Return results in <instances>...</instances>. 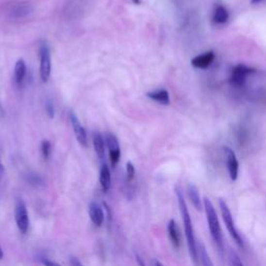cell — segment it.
<instances>
[{
  "mask_svg": "<svg viewBox=\"0 0 266 266\" xmlns=\"http://www.w3.org/2000/svg\"><path fill=\"white\" fill-rule=\"evenodd\" d=\"M197 250H198L199 261H201L202 266H213L211 258L209 254L207 253V249L202 241L197 242Z\"/></svg>",
  "mask_w": 266,
  "mask_h": 266,
  "instance_id": "obj_18",
  "label": "cell"
},
{
  "mask_svg": "<svg viewBox=\"0 0 266 266\" xmlns=\"http://www.w3.org/2000/svg\"><path fill=\"white\" fill-rule=\"evenodd\" d=\"M255 72H256V69L249 68V66H247L245 65L235 66L231 72L230 83L233 86L241 87L245 85L246 81H247V77Z\"/></svg>",
  "mask_w": 266,
  "mask_h": 266,
  "instance_id": "obj_4",
  "label": "cell"
},
{
  "mask_svg": "<svg viewBox=\"0 0 266 266\" xmlns=\"http://www.w3.org/2000/svg\"><path fill=\"white\" fill-rule=\"evenodd\" d=\"M230 19V15H229L228 11L225 6L217 5L214 10L212 21L216 24H225Z\"/></svg>",
  "mask_w": 266,
  "mask_h": 266,
  "instance_id": "obj_17",
  "label": "cell"
},
{
  "mask_svg": "<svg viewBox=\"0 0 266 266\" xmlns=\"http://www.w3.org/2000/svg\"><path fill=\"white\" fill-rule=\"evenodd\" d=\"M105 140H106V145H107L108 151H109L110 162H112L113 166H116L121 157V150H120L119 142H117V138L114 134H112V133H107Z\"/></svg>",
  "mask_w": 266,
  "mask_h": 266,
  "instance_id": "obj_8",
  "label": "cell"
},
{
  "mask_svg": "<svg viewBox=\"0 0 266 266\" xmlns=\"http://www.w3.org/2000/svg\"><path fill=\"white\" fill-rule=\"evenodd\" d=\"M3 173H4V167H3L2 161H1V155H0V182H1V179L3 177Z\"/></svg>",
  "mask_w": 266,
  "mask_h": 266,
  "instance_id": "obj_29",
  "label": "cell"
},
{
  "mask_svg": "<svg viewBox=\"0 0 266 266\" xmlns=\"http://www.w3.org/2000/svg\"><path fill=\"white\" fill-rule=\"evenodd\" d=\"M45 109H46V114L48 115L49 119H53L55 116V107L53 102L51 99H47L45 102Z\"/></svg>",
  "mask_w": 266,
  "mask_h": 266,
  "instance_id": "obj_24",
  "label": "cell"
},
{
  "mask_svg": "<svg viewBox=\"0 0 266 266\" xmlns=\"http://www.w3.org/2000/svg\"><path fill=\"white\" fill-rule=\"evenodd\" d=\"M229 265L230 266H245L240 260L238 254L233 249L229 250Z\"/></svg>",
  "mask_w": 266,
  "mask_h": 266,
  "instance_id": "obj_22",
  "label": "cell"
},
{
  "mask_svg": "<svg viewBox=\"0 0 266 266\" xmlns=\"http://www.w3.org/2000/svg\"><path fill=\"white\" fill-rule=\"evenodd\" d=\"M204 208L206 211V216H207V221H208V227L210 230V234L212 236V238L214 242L216 243L217 248L221 252L224 249V242H223V234H221V229L219 221L217 218V214L216 209H214V206L212 202L208 198L204 199Z\"/></svg>",
  "mask_w": 266,
  "mask_h": 266,
  "instance_id": "obj_2",
  "label": "cell"
},
{
  "mask_svg": "<svg viewBox=\"0 0 266 266\" xmlns=\"http://www.w3.org/2000/svg\"><path fill=\"white\" fill-rule=\"evenodd\" d=\"M100 184L104 193H107L112 185V174L107 165H103L100 169Z\"/></svg>",
  "mask_w": 266,
  "mask_h": 266,
  "instance_id": "obj_16",
  "label": "cell"
},
{
  "mask_svg": "<svg viewBox=\"0 0 266 266\" xmlns=\"http://www.w3.org/2000/svg\"><path fill=\"white\" fill-rule=\"evenodd\" d=\"M135 176V167L132 165V162L128 161L126 165V177H127V181L131 182L134 178Z\"/></svg>",
  "mask_w": 266,
  "mask_h": 266,
  "instance_id": "obj_25",
  "label": "cell"
},
{
  "mask_svg": "<svg viewBox=\"0 0 266 266\" xmlns=\"http://www.w3.org/2000/svg\"><path fill=\"white\" fill-rule=\"evenodd\" d=\"M15 219L21 233H27L29 228V218L26 206L22 200H18L15 206Z\"/></svg>",
  "mask_w": 266,
  "mask_h": 266,
  "instance_id": "obj_5",
  "label": "cell"
},
{
  "mask_svg": "<svg viewBox=\"0 0 266 266\" xmlns=\"http://www.w3.org/2000/svg\"><path fill=\"white\" fill-rule=\"evenodd\" d=\"M214 58H216V54L213 51H207V52L198 55L191 60V65L197 69H207L212 65Z\"/></svg>",
  "mask_w": 266,
  "mask_h": 266,
  "instance_id": "obj_10",
  "label": "cell"
},
{
  "mask_svg": "<svg viewBox=\"0 0 266 266\" xmlns=\"http://www.w3.org/2000/svg\"><path fill=\"white\" fill-rule=\"evenodd\" d=\"M32 13V7L28 3H18L14 6L12 11L13 17L15 18H23L28 16Z\"/></svg>",
  "mask_w": 266,
  "mask_h": 266,
  "instance_id": "obj_20",
  "label": "cell"
},
{
  "mask_svg": "<svg viewBox=\"0 0 266 266\" xmlns=\"http://www.w3.org/2000/svg\"><path fill=\"white\" fill-rule=\"evenodd\" d=\"M26 72L27 68L24 60H22V58L21 60H18L16 65H15V79H16L18 83H23V80L26 76Z\"/></svg>",
  "mask_w": 266,
  "mask_h": 266,
  "instance_id": "obj_19",
  "label": "cell"
},
{
  "mask_svg": "<svg viewBox=\"0 0 266 266\" xmlns=\"http://www.w3.org/2000/svg\"><path fill=\"white\" fill-rule=\"evenodd\" d=\"M70 264H71V266H84V265H83V263H81V262L77 259V258H75V257H72V258H71Z\"/></svg>",
  "mask_w": 266,
  "mask_h": 266,
  "instance_id": "obj_27",
  "label": "cell"
},
{
  "mask_svg": "<svg viewBox=\"0 0 266 266\" xmlns=\"http://www.w3.org/2000/svg\"><path fill=\"white\" fill-rule=\"evenodd\" d=\"M135 258H136V262H137L138 266H146V263L144 262L143 258L140 257L138 254H136V255H135Z\"/></svg>",
  "mask_w": 266,
  "mask_h": 266,
  "instance_id": "obj_28",
  "label": "cell"
},
{
  "mask_svg": "<svg viewBox=\"0 0 266 266\" xmlns=\"http://www.w3.org/2000/svg\"><path fill=\"white\" fill-rule=\"evenodd\" d=\"M25 180L28 182V184H31V185H33V186H40L44 184L42 177L34 173H29L25 175Z\"/></svg>",
  "mask_w": 266,
  "mask_h": 266,
  "instance_id": "obj_21",
  "label": "cell"
},
{
  "mask_svg": "<svg viewBox=\"0 0 266 266\" xmlns=\"http://www.w3.org/2000/svg\"><path fill=\"white\" fill-rule=\"evenodd\" d=\"M176 195L177 199H178V204H179V209L181 212V216L184 225V230H185V236L187 240V247L189 249V255L193 259L195 264L199 263V258H198V250H197V240L195 237V231L193 227V221L190 218V214L187 208V204L184 200L183 193L180 188H176Z\"/></svg>",
  "mask_w": 266,
  "mask_h": 266,
  "instance_id": "obj_1",
  "label": "cell"
},
{
  "mask_svg": "<svg viewBox=\"0 0 266 266\" xmlns=\"http://www.w3.org/2000/svg\"><path fill=\"white\" fill-rule=\"evenodd\" d=\"M154 266H164L158 260H154Z\"/></svg>",
  "mask_w": 266,
  "mask_h": 266,
  "instance_id": "obj_31",
  "label": "cell"
},
{
  "mask_svg": "<svg viewBox=\"0 0 266 266\" xmlns=\"http://www.w3.org/2000/svg\"><path fill=\"white\" fill-rule=\"evenodd\" d=\"M223 151L225 154V159H226V165L228 168L229 176L232 181L237 180L238 177V171H239V162L237 157L234 153V151L229 147H224Z\"/></svg>",
  "mask_w": 266,
  "mask_h": 266,
  "instance_id": "obj_7",
  "label": "cell"
},
{
  "mask_svg": "<svg viewBox=\"0 0 266 266\" xmlns=\"http://www.w3.org/2000/svg\"><path fill=\"white\" fill-rule=\"evenodd\" d=\"M219 208H220V212H221V216H223L225 225L228 229L229 233H230L231 237L234 239V241L236 243H237V246L239 248L243 249V247H245V243H243L241 236L238 233L237 229H236V227H235V223H234V219H233V216H232V213H231L230 209H229L228 204L226 203V201L223 199L219 200Z\"/></svg>",
  "mask_w": 266,
  "mask_h": 266,
  "instance_id": "obj_3",
  "label": "cell"
},
{
  "mask_svg": "<svg viewBox=\"0 0 266 266\" xmlns=\"http://www.w3.org/2000/svg\"><path fill=\"white\" fill-rule=\"evenodd\" d=\"M147 96L150 99L160 103V104H162V105H168L169 103H171V99H169V94L166 90H164V88L148 93Z\"/></svg>",
  "mask_w": 266,
  "mask_h": 266,
  "instance_id": "obj_15",
  "label": "cell"
},
{
  "mask_svg": "<svg viewBox=\"0 0 266 266\" xmlns=\"http://www.w3.org/2000/svg\"><path fill=\"white\" fill-rule=\"evenodd\" d=\"M262 1H263V0H250V3H252V4H259Z\"/></svg>",
  "mask_w": 266,
  "mask_h": 266,
  "instance_id": "obj_30",
  "label": "cell"
},
{
  "mask_svg": "<svg viewBox=\"0 0 266 266\" xmlns=\"http://www.w3.org/2000/svg\"><path fill=\"white\" fill-rule=\"evenodd\" d=\"M41 152L43 157L45 159H49L51 152H52V146H51V143L49 140H43L41 144Z\"/></svg>",
  "mask_w": 266,
  "mask_h": 266,
  "instance_id": "obj_23",
  "label": "cell"
},
{
  "mask_svg": "<svg viewBox=\"0 0 266 266\" xmlns=\"http://www.w3.org/2000/svg\"><path fill=\"white\" fill-rule=\"evenodd\" d=\"M187 194L190 199L191 203H193L195 208L198 211H202L203 210V205H202V200L201 197H200L198 187L193 183H189L187 185Z\"/></svg>",
  "mask_w": 266,
  "mask_h": 266,
  "instance_id": "obj_13",
  "label": "cell"
},
{
  "mask_svg": "<svg viewBox=\"0 0 266 266\" xmlns=\"http://www.w3.org/2000/svg\"><path fill=\"white\" fill-rule=\"evenodd\" d=\"M51 75V54L47 45L40 47V76L43 83H47Z\"/></svg>",
  "mask_w": 266,
  "mask_h": 266,
  "instance_id": "obj_6",
  "label": "cell"
},
{
  "mask_svg": "<svg viewBox=\"0 0 266 266\" xmlns=\"http://www.w3.org/2000/svg\"><path fill=\"white\" fill-rule=\"evenodd\" d=\"M41 261H42V263H43L44 266H62L61 264H58L57 262L51 261L49 259H42Z\"/></svg>",
  "mask_w": 266,
  "mask_h": 266,
  "instance_id": "obj_26",
  "label": "cell"
},
{
  "mask_svg": "<svg viewBox=\"0 0 266 266\" xmlns=\"http://www.w3.org/2000/svg\"><path fill=\"white\" fill-rule=\"evenodd\" d=\"M88 213H90L91 220L93 224L97 227H101L104 223L105 219V214L103 212L101 206L97 203H92L90 205V209H88Z\"/></svg>",
  "mask_w": 266,
  "mask_h": 266,
  "instance_id": "obj_12",
  "label": "cell"
},
{
  "mask_svg": "<svg viewBox=\"0 0 266 266\" xmlns=\"http://www.w3.org/2000/svg\"><path fill=\"white\" fill-rule=\"evenodd\" d=\"M70 121H71L72 128L74 130V133H75V136L78 140V143L81 146L86 147L87 146V135H86L85 129L83 128V125H81V123L79 122L76 115L74 114L73 112L70 113Z\"/></svg>",
  "mask_w": 266,
  "mask_h": 266,
  "instance_id": "obj_9",
  "label": "cell"
},
{
  "mask_svg": "<svg viewBox=\"0 0 266 266\" xmlns=\"http://www.w3.org/2000/svg\"><path fill=\"white\" fill-rule=\"evenodd\" d=\"M167 233L169 240H171L174 248L178 249L181 246V234L178 228V225L175 221V219H171L167 224Z\"/></svg>",
  "mask_w": 266,
  "mask_h": 266,
  "instance_id": "obj_11",
  "label": "cell"
},
{
  "mask_svg": "<svg viewBox=\"0 0 266 266\" xmlns=\"http://www.w3.org/2000/svg\"><path fill=\"white\" fill-rule=\"evenodd\" d=\"M133 2H134L135 4H139L140 3V0H132Z\"/></svg>",
  "mask_w": 266,
  "mask_h": 266,
  "instance_id": "obj_33",
  "label": "cell"
},
{
  "mask_svg": "<svg viewBox=\"0 0 266 266\" xmlns=\"http://www.w3.org/2000/svg\"><path fill=\"white\" fill-rule=\"evenodd\" d=\"M3 258V250L1 249V247H0V260H1Z\"/></svg>",
  "mask_w": 266,
  "mask_h": 266,
  "instance_id": "obj_32",
  "label": "cell"
},
{
  "mask_svg": "<svg viewBox=\"0 0 266 266\" xmlns=\"http://www.w3.org/2000/svg\"><path fill=\"white\" fill-rule=\"evenodd\" d=\"M93 144L96 154L98 155L100 159H104L105 157V140L99 132H94L93 134Z\"/></svg>",
  "mask_w": 266,
  "mask_h": 266,
  "instance_id": "obj_14",
  "label": "cell"
}]
</instances>
